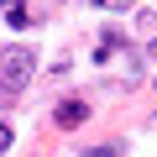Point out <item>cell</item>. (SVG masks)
Here are the masks:
<instances>
[{
  "instance_id": "6da1fadb",
  "label": "cell",
  "mask_w": 157,
  "mask_h": 157,
  "mask_svg": "<svg viewBox=\"0 0 157 157\" xmlns=\"http://www.w3.org/2000/svg\"><path fill=\"white\" fill-rule=\"evenodd\" d=\"M32 73H37V52L32 47H6L0 52V94H21L26 84H32Z\"/></svg>"
},
{
  "instance_id": "7a4b0ae2",
  "label": "cell",
  "mask_w": 157,
  "mask_h": 157,
  "mask_svg": "<svg viewBox=\"0 0 157 157\" xmlns=\"http://www.w3.org/2000/svg\"><path fill=\"white\" fill-rule=\"evenodd\" d=\"M52 121H58L63 131H78V126L89 121V105H84V100H63V105L52 110Z\"/></svg>"
},
{
  "instance_id": "3957f363",
  "label": "cell",
  "mask_w": 157,
  "mask_h": 157,
  "mask_svg": "<svg viewBox=\"0 0 157 157\" xmlns=\"http://www.w3.org/2000/svg\"><path fill=\"white\" fill-rule=\"evenodd\" d=\"M126 141H105V147H84V157H121Z\"/></svg>"
},
{
  "instance_id": "277c9868",
  "label": "cell",
  "mask_w": 157,
  "mask_h": 157,
  "mask_svg": "<svg viewBox=\"0 0 157 157\" xmlns=\"http://www.w3.org/2000/svg\"><path fill=\"white\" fill-rule=\"evenodd\" d=\"M94 6H100V11H126L131 0H94Z\"/></svg>"
},
{
  "instance_id": "5b68a950",
  "label": "cell",
  "mask_w": 157,
  "mask_h": 157,
  "mask_svg": "<svg viewBox=\"0 0 157 157\" xmlns=\"http://www.w3.org/2000/svg\"><path fill=\"white\" fill-rule=\"evenodd\" d=\"M0 152H11V126L0 121Z\"/></svg>"
},
{
  "instance_id": "8992f818",
  "label": "cell",
  "mask_w": 157,
  "mask_h": 157,
  "mask_svg": "<svg viewBox=\"0 0 157 157\" xmlns=\"http://www.w3.org/2000/svg\"><path fill=\"white\" fill-rule=\"evenodd\" d=\"M11 6H16V0H0V11H11Z\"/></svg>"
},
{
  "instance_id": "52a82bcc",
  "label": "cell",
  "mask_w": 157,
  "mask_h": 157,
  "mask_svg": "<svg viewBox=\"0 0 157 157\" xmlns=\"http://www.w3.org/2000/svg\"><path fill=\"white\" fill-rule=\"evenodd\" d=\"M152 58H157V37H152Z\"/></svg>"
}]
</instances>
